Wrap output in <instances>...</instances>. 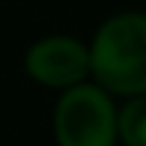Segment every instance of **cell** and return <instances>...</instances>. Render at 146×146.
I'll return each instance as SVG.
<instances>
[{
  "label": "cell",
  "instance_id": "cell-1",
  "mask_svg": "<svg viewBox=\"0 0 146 146\" xmlns=\"http://www.w3.org/2000/svg\"><path fill=\"white\" fill-rule=\"evenodd\" d=\"M90 54V78L110 96L146 92V15L125 9L98 24Z\"/></svg>",
  "mask_w": 146,
  "mask_h": 146
},
{
  "label": "cell",
  "instance_id": "cell-2",
  "mask_svg": "<svg viewBox=\"0 0 146 146\" xmlns=\"http://www.w3.org/2000/svg\"><path fill=\"white\" fill-rule=\"evenodd\" d=\"M54 108L57 146H116V104L98 84H75L60 90Z\"/></svg>",
  "mask_w": 146,
  "mask_h": 146
},
{
  "label": "cell",
  "instance_id": "cell-3",
  "mask_svg": "<svg viewBox=\"0 0 146 146\" xmlns=\"http://www.w3.org/2000/svg\"><path fill=\"white\" fill-rule=\"evenodd\" d=\"M24 72L48 90H69L90 78L87 45L75 36H42L24 54Z\"/></svg>",
  "mask_w": 146,
  "mask_h": 146
},
{
  "label": "cell",
  "instance_id": "cell-4",
  "mask_svg": "<svg viewBox=\"0 0 146 146\" xmlns=\"http://www.w3.org/2000/svg\"><path fill=\"white\" fill-rule=\"evenodd\" d=\"M116 140L122 146H146V98L128 96L122 110H116Z\"/></svg>",
  "mask_w": 146,
  "mask_h": 146
}]
</instances>
